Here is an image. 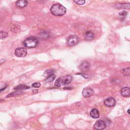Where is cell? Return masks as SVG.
Wrapping results in <instances>:
<instances>
[{
	"mask_svg": "<svg viewBox=\"0 0 130 130\" xmlns=\"http://www.w3.org/2000/svg\"><path fill=\"white\" fill-rule=\"evenodd\" d=\"M67 9L63 5L60 4H55L50 8V12L54 16H61L66 13Z\"/></svg>",
	"mask_w": 130,
	"mask_h": 130,
	"instance_id": "1",
	"label": "cell"
},
{
	"mask_svg": "<svg viewBox=\"0 0 130 130\" xmlns=\"http://www.w3.org/2000/svg\"><path fill=\"white\" fill-rule=\"evenodd\" d=\"M72 77L70 75H66L59 77L54 83V85L57 87H60L61 85H66L71 83Z\"/></svg>",
	"mask_w": 130,
	"mask_h": 130,
	"instance_id": "2",
	"label": "cell"
},
{
	"mask_svg": "<svg viewBox=\"0 0 130 130\" xmlns=\"http://www.w3.org/2000/svg\"><path fill=\"white\" fill-rule=\"evenodd\" d=\"M38 44V40L35 37H30L27 38L24 42L25 47L28 48L36 47Z\"/></svg>",
	"mask_w": 130,
	"mask_h": 130,
	"instance_id": "3",
	"label": "cell"
},
{
	"mask_svg": "<svg viewBox=\"0 0 130 130\" xmlns=\"http://www.w3.org/2000/svg\"><path fill=\"white\" fill-rule=\"evenodd\" d=\"M27 50L24 47H19L15 49V55L18 57H23L27 55Z\"/></svg>",
	"mask_w": 130,
	"mask_h": 130,
	"instance_id": "4",
	"label": "cell"
},
{
	"mask_svg": "<svg viewBox=\"0 0 130 130\" xmlns=\"http://www.w3.org/2000/svg\"><path fill=\"white\" fill-rule=\"evenodd\" d=\"M94 94V90L90 87H86L84 88L82 92V96L84 98H89L93 96Z\"/></svg>",
	"mask_w": 130,
	"mask_h": 130,
	"instance_id": "5",
	"label": "cell"
},
{
	"mask_svg": "<svg viewBox=\"0 0 130 130\" xmlns=\"http://www.w3.org/2000/svg\"><path fill=\"white\" fill-rule=\"evenodd\" d=\"M79 41V39L76 36H71L68 39V44L70 46H75L78 44Z\"/></svg>",
	"mask_w": 130,
	"mask_h": 130,
	"instance_id": "6",
	"label": "cell"
},
{
	"mask_svg": "<svg viewBox=\"0 0 130 130\" xmlns=\"http://www.w3.org/2000/svg\"><path fill=\"white\" fill-rule=\"evenodd\" d=\"M106 127V124L105 122L102 120H98L94 124L95 128L98 130H102L105 128Z\"/></svg>",
	"mask_w": 130,
	"mask_h": 130,
	"instance_id": "7",
	"label": "cell"
},
{
	"mask_svg": "<svg viewBox=\"0 0 130 130\" xmlns=\"http://www.w3.org/2000/svg\"><path fill=\"white\" fill-rule=\"evenodd\" d=\"M115 100L113 98H108L104 101V104L107 107H113L115 105Z\"/></svg>",
	"mask_w": 130,
	"mask_h": 130,
	"instance_id": "8",
	"label": "cell"
},
{
	"mask_svg": "<svg viewBox=\"0 0 130 130\" xmlns=\"http://www.w3.org/2000/svg\"><path fill=\"white\" fill-rule=\"evenodd\" d=\"M90 63L87 61H83L80 65V69L83 72H86L90 69Z\"/></svg>",
	"mask_w": 130,
	"mask_h": 130,
	"instance_id": "9",
	"label": "cell"
},
{
	"mask_svg": "<svg viewBox=\"0 0 130 130\" xmlns=\"http://www.w3.org/2000/svg\"><path fill=\"white\" fill-rule=\"evenodd\" d=\"M28 4L27 0H18L16 3V5L19 8H24L28 5Z\"/></svg>",
	"mask_w": 130,
	"mask_h": 130,
	"instance_id": "10",
	"label": "cell"
},
{
	"mask_svg": "<svg viewBox=\"0 0 130 130\" xmlns=\"http://www.w3.org/2000/svg\"><path fill=\"white\" fill-rule=\"evenodd\" d=\"M121 95L124 97H129L130 96V89L128 87L122 88L120 92Z\"/></svg>",
	"mask_w": 130,
	"mask_h": 130,
	"instance_id": "11",
	"label": "cell"
},
{
	"mask_svg": "<svg viewBox=\"0 0 130 130\" xmlns=\"http://www.w3.org/2000/svg\"><path fill=\"white\" fill-rule=\"evenodd\" d=\"M84 37L86 40H92L94 38V34L91 31L86 32L85 33Z\"/></svg>",
	"mask_w": 130,
	"mask_h": 130,
	"instance_id": "12",
	"label": "cell"
},
{
	"mask_svg": "<svg viewBox=\"0 0 130 130\" xmlns=\"http://www.w3.org/2000/svg\"><path fill=\"white\" fill-rule=\"evenodd\" d=\"M90 115L92 118H98L99 117L100 114L99 111L96 109H93L91 110L90 112Z\"/></svg>",
	"mask_w": 130,
	"mask_h": 130,
	"instance_id": "13",
	"label": "cell"
},
{
	"mask_svg": "<svg viewBox=\"0 0 130 130\" xmlns=\"http://www.w3.org/2000/svg\"><path fill=\"white\" fill-rule=\"evenodd\" d=\"M30 87L24 84H20L18 85L14 88V90H16V91H22V90H26L28 89H29Z\"/></svg>",
	"mask_w": 130,
	"mask_h": 130,
	"instance_id": "14",
	"label": "cell"
},
{
	"mask_svg": "<svg viewBox=\"0 0 130 130\" xmlns=\"http://www.w3.org/2000/svg\"><path fill=\"white\" fill-rule=\"evenodd\" d=\"M116 7L118 9H129L130 8V5L127 4H117L115 5Z\"/></svg>",
	"mask_w": 130,
	"mask_h": 130,
	"instance_id": "15",
	"label": "cell"
},
{
	"mask_svg": "<svg viewBox=\"0 0 130 130\" xmlns=\"http://www.w3.org/2000/svg\"><path fill=\"white\" fill-rule=\"evenodd\" d=\"M22 93H23V92H20V91H15V92H12V93L9 94V95H8L6 96V98H10V97H15V96H18V95L21 94Z\"/></svg>",
	"mask_w": 130,
	"mask_h": 130,
	"instance_id": "16",
	"label": "cell"
},
{
	"mask_svg": "<svg viewBox=\"0 0 130 130\" xmlns=\"http://www.w3.org/2000/svg\"><path fill=\"white\" fill-rule=\"evenodd\" d=\"M121 73L122 75L126 77H129V73H130V70L129 68H127L126 69H123L121 70Z\"/></svg>",
	"mask_w": 130,
	"mask_h": 130,
	"instance_id": "17",
	"label": "cell"
},
{
	"mask_svg": "<svg viewBox=\"0 0 130 130\" xmlns=\"http://www.w3.org/2000/svg\"><path fill=\"white\" fill-rule=\"evenodd\" d=\"M55 75L54 74H52L47 77V78L45 79V81L46 82H51L55 79Z\"/></svg>",
	"mask_w": 130,
	"mask_h": 130,
	"instance_id": "18",
	"label": "cell"
},
{
	"mask_svg": "<svg viewBox=\"0 0 130 130\" xmlns=\"http://www.w3.org/2000/svg\"><path fill=\"white\" fill-rule=\"evenodd\" d=\"M49 37V34L48 32H44L41 33L40 34V38L42 39H46Z\"/></svg>",
	"mask_w": 130,
	"mask_h": 130,
	"instance_id": "19",
	"label": "cell"
},
{
	"mask_svg": "<svg viewBox=\"0 0 130 130\" xmlns=\"http://www.w3.org/2000/svg\"><path fill=\"white\" fill-rule=\"evenodd\" d=\"M53 71L52 70H47L46 71L44 74H43V76H45V77H48L49 76L51 75V74H53Z\"/></svg>",
	"mask_w": 130,
	"mask_h": 130,
	"instance_id": "20",
	"label": "cell"
},
{
	"mask_svg": "<svg viewBox=\"0 0 130 130\" xmlns=\"http://www.w3.org/2000/svg\"><path fill=\"white\" fill-rule=\"evenodd\" d=\"M8 36V34L7 32L2 31L0 32V39H4L7 37Z\"/></svg>",
	"mask_w": 130,
	"mask_h": 130,
	"instance_id": "21",
	"label": "cell"
},
{
	"mask_svg": "<svg viewBox=\"0 0 130 130\" xmlns=\"http://www.w3.org/2000/svg\"><path fill=\"white\" fill-rule=\"evenodd\" d=\"M74 2L77 5H82L85 3V0H74Z\"/></svg>",
	"mask_w": 130,
	"mask_h": 130,
	"instance_id": "22",
	"label": "cell"
},
{
	"mask_svg": "<svg viewBox=\"0 0 130 130\" xmlns=\"http://www.w3.org/2000/svg\"><path fill=\"white\" fill-rule=\"evenodd\" d=\"M127 12H126V11H122V12H120V13H119V15L121 17H125L127 15Z\"/></svg>",
	"mask_w": 130,
	"mask_h": 130,
	"instance_id": "23",
	"label": "cell"
},
{
	"mask_svg": "<svg viewBox=\"0 0 130 130\" xmlns=\"http://www.w3.org/2000/svg\"><path fill=\"white\" fill-rule=\"evenodd\" d=\"M40 86H41V83H39V82H35V83H34L32 84V86H33V87L36 88H39Z\"/></svg>",
	"mask_w": 130,
	"mask_h": 130,
	"instance_id": "24",
	"label": "cell"
},
{
	"mask_svg": "<svg viewBox=\"0 0 130 130\" xmlns=\"http://www.w3.org/2000/svg\"><path fill=\"white\" fill-rule=\"evenodd\" d=\"M80 74V75H81L82 76H83V77L84 78H88V77H89V76L87 75V74Z\"/></svg>",
	"mask_w": 130,
	"mask_h": 130,
	"instance_id": "25",
	"label": "cell"
},
{
	"mask_svg": "<svg viewBox=\"0 0 130 130\" xmlns=\"http://www.w3.org/2000/svg\"><path fill=\"white\" fill-rule=\"evenodd\" d=\"M5 61V59H1V60H0V65H1L2 64H3Z\"/></svg>",
	"mask_w": 130,
	"mask_h": 130,
	"instance_id": "26",
	"label": "cell"
},
{
	"mask_svg": "<svg viewBox=\"0 0 130 130\" xmlns=\"http://www.w3.org/2000/svg\"><path fill=\"white\" fill-rule=\"evenodd\" d=\"M6 88H7V86H6V87H5L4 88H3V89H1V90H0V92H2V91H4V90H5V89Z\"/></svg>",
	"mask_w": 130,
	"mask_h": 130,
	"instance_id": "27",
	"label": "cell"
},
{
	"mask_svg": "<svg viewBox=\"0 0 130 130\" xmlns=\"http://www.w3.org/2000/svg\"><path fill=\"white\" fill-rule=\"evenodd\" d=\"M129 109H128V110H127V113H128V114H129Z\"/></svg>",
	"mask_w": 130,
	"mask_h": 130,
	"instance_id": "28",
	"label": "cell"
}]
</instances>
